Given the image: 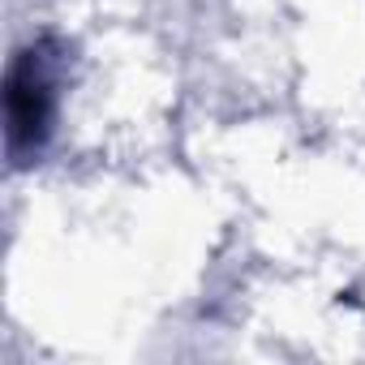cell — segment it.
<instances>
[{"label":"cell","mask_w":365,"mask_h":365,"mask_svg":"<svg viewBox=\"0 0 365 365\" xmlns=\"http://www.w3.org/2000/svg\"><path fill=\"white\" fill-rule=\"evenodd\" d=\"M56 112V56L48 43H35L14 56L9 82H5V116H9V155L26 163L48 142Z\"/></svg>","instance_id":"6da1fadb"}]
</instances>
